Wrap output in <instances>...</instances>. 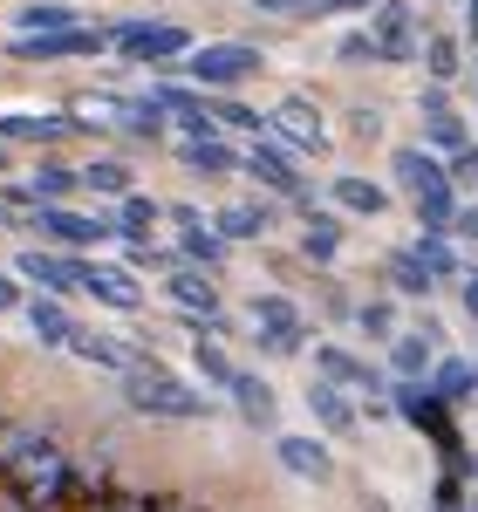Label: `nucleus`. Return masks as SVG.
Segmentation results:
<instances>
[{
    "label": "nucleus",
    "instance_id": "09e8293b",
    "mask_svg": "<svg viewBox=\"0 0 478 512\" xmlns=\"http://www.w3.org/2000/svg\"><path fill=\"white\" fill-rule=\"evenodd\" d=\"M308 14L328 21V14H376V0H308Z\"/></svg>",
    "mask_w": 478,
    "mask_h": 512
},
{
    "label": "nucleus",
    "instance_id": "7ed1b4c3",
    "mask_svg": "<svg viewBox=\"0 0 478 512\" xmlns=\"http://www.w3.org/2000/svg\"><path fill=\"white\" fill-rule=\"evenodd\" d=\"M246 315H253L246 335H253L267 355H301L308 349V308H301V301H287V294H253Z\"/></svg>",
    "mask_w": 478,
    "mask_h": 512
},
{
    "label": "nucleus",
    "instance_id": "3c124183",
    "mask_svg": "<svg viewBox=\"0 0 478 512\" xmlns=\"http://www.w3.org/2000/svg\"><path fill=\"white\" fill-rule=\"evenodd\" d=\"M458 308H465V321H478V267L458 280Z\"/></svg>",
    "mask_w": 478,
    "mask_h": 512
},
{
    "label": "nucleus",
    "instance_id": "c9c22d12",
    "mask_svg": "<svg viewBox=\"0 0 478 512\" xmlns=\"http://www.w3.org/2000/svg\"><path fill=\"white\" fill-rule=\"evenodd\" d=\"M55 144V137H69V117H0V144Z\"/></svg>",
    "mask_w": 478,
    "mask_h": 512
},
{
    "label": "nucleus",
    "instance_id": "052dcab7",
    "mask_svg": "<svg viewBox=\"0 0 478 512\" xmlns=\"http://www.w3.org/2000/svg\"><path fill=\"white\" fill-rule=\"evenodd\" d=\"M472 512H478V485H472Z\"/></svg>",
    "mask_w": 478,
    "mask_h": 512
},
{
    "label": "nucleus",
    "instance_id": "9d476101",
    "mask_svg": "<svg viewBox=\"0 0 478 512\" xmlns=\"http://www.w3.org/2000/svg\"><path fill=\"white\" fill-rule=\"evenodd\" d=\"M267 137H280L294 158H321L328 151V117H321L308 96H280L274 117H267Z\"/></svg>",
    "mask_w": 478,
    "mask_h": 512
},
{
    "label": "nucleus",
    "instance_id": "79ce46f5",
    "mask_svg": "<svg viewBox=\"0 0 478 512\" xmlns=\"http://www.w3.org/2000/svg\"><path fill=\"white\" fill-rule=\"evenodd\" d=\"M82 185V171H69V164H41L35 178H28V192L41 198V205H62V198Z\"/></svg>",
    "mask_w": 478,
    "mask_h": 512
},
{
    "label": "nucleus",
    "instance_id": "c756f323",
    "mask_svg": "<svg viewBox=\"0 0 478 512\" xmlns=\"http://www.w3.org/2000/svg\"><path fill=\"white\" fill-rule=\"evenodd\" d=\"M424 383H431V396H444V403L458 410V403L472 396V355H444L438 349V362H431V376H424Z\"/></svg>",
    "mask_w": 478,
    "mask_h": 512
},
{
    "label": "nucleus",
    "instance_id": "a878e982",
    "mask_svg": "<svg viewBox=\"0 0 478 512\" xmlns=\"http://www.w3.org/2000/svg\"><path fill=\"white\" fill-rule=\"evenodd\" d=\"M294 260H308V267H335V260H342V219L308 212V219H301V253H294Z\"/></svg>",
    "mask_w": 478,
    "mask_h": 512
},
{
    "label": "nucleus",
    "instance_id": "1a4fd4ad",
    "mask_svg": "<svg viewBox=\"0 0 478 512\" xmlns=\"http://www.w3.org/2000/svg\"><path fill=\"white\" fill-rule=\"evenodd\" d=\"M315 376L335 383V390H356L362 403H369V396H390V369H376L369 355L342 349V342H315Z\"/></svg>",
    "mask_w": 478,
    "mask_h": 512
},
{
    "label": "nucleus",
    "instance_id": "f8f14e48",
    "mask_svg": "<svg viewBox=\"0 0 478 512\" xmlns=\"http://www.w3.org/2000/svg\"><path fill=\"white\" fill-rule=\"evenodd\" d=\"M110 48V28H62V35H14L7 41V55L14 62H69V55H103Z\"/></svg>",
    "mask_w": 478,
    "mask_h": 512
},
{
    "label": "nucleus",
    "instance_id": "473e14b6",
    "mask_svg": "<svg viewBox=\"0 0 478 512\" xmlns=\"http://www.w3.org/2000/svg\"><path fill=\"white\" fill-rule=\"evenodd\" d=\"M123 267L130 274H178V246H158V239H123Z\"/></svg>",
    "mask_w": 478,
    "mask_h": 512
},
{
    "label": "nucleus",
    "instance_id": "5fc2aeb1",
    "mask_svg": "<svg viewBox=\"0 0 478 512\" xmlns=\"http://www.w3.org/2000/svg\"><path fill=\"white\" fill-rule=\"evenodd\" d=\"M465 41H472V55H478V0H465Z\"/></svg>",
    "mask_w": 478,
    "mask_h": 512
},
{
    "label": "nucleus",
    "instance_id": "412c9836",
    "mask_svg": "<svg viewBox=\"0 0 478 512\" xmlns=\"http://www.w3.org/2000/svg\"><path fill=\"white\" fill-rule=\"evenodd\" d=\"M226 396H233V410L253 424V431H274V424H280V396H274V383H267V376L239 369V383H233Z\"/></svg>",
    "mask_w": 478,
    "mask_h": 512
},
{
    "label": "nucleus",
    "instance_id": "603ef678",
    "mask_svg": "<svg viewBox=\"0 0 478 512\" xmlns=\"http://www.w3.org/2000/svg\"><path fill=\"white\" fill-rule=\"evenodd\" d=\"M21 308V287H14V274H0V315H14Z\"/></svg>",
    "mask_w": 478,
    "mask_h": 512
},
{
    "label": "nucleus",
    "instance_id": "f3484780",
    "mask_svg": "<svg viewBox=\"0 0 478 512\" xmlns=\"http://www.w3.org/2000/svg\"><path fill=\"white\" fill-rule=\"evenodd\" d=\"M274 458H280V472L301 478V485H328V478H335L328 437H274Z\"/></svg>",
    "mask_w": 478,
    "mask_h": 512
},
{
    "label": "nucleus",
    "instance_id": "2eb2a0df",
    "mask_svg": "<svg viewBox=\"0 0 478 512\" xmlns=\"http://www.w3.org/2000/svg\"><path fill=\"white\" fill-rule=\"evenodd\" d=\"M164 212L178 219V260H185V267H199V274L226 267V239H219V226H205L192 205H164Z\"/></svg>",
    "mask_w": 478,
    "mask_h": 512
},
{
    "label": "nucleus",
    "instance_id": "20e7f679",
    "mask_svg": "<svg viewBox=\"0 0 478 512\" xmlns=\"http://www.w3.org/2000/svg\"><path fill=\"white\" fill-rule=\"evenodd\" d=\"M110 48H117L123 62L158 69V62H185L192 55V35L178 21H123V28H110Z\"/></svg>",
    "mask_w": 478,
    "mask_h": 512
},
{
    "label": "nucleus",
    "instance_id": "ea45409f",
    "mask_svg": "<svg viewBox=\"0 0 478 512\" xmlns=\"http://www.w3.org/2000/svg\"><path fill=\"white\" fill-rule=\"evenodd\" d=\"M424 69H431V82H444V89H451V76L465 69V48H458L451 35H424Z\"/></svg>",
    "mask_w": 478,
    "mask_h": 512
},
{
    "label": "nucleus",
    "instance_id": "b1692460",
    "mask_svg": "<svg viewBox=\"0 0 478 512\" xmlns=\"http://www.w3.org/2000/svg\"><path fill=\"white\" fill-rule=\"evenodd\" d=\"M212 226H219V239H226V246L267 239V226H274V205H260V198H246V205H219V212H212Z\"/></svg>",
    "mask_w": 478,
    "mask_h": 512
},
{
    "label": "nucleus",
    "instance_id": "f03ea898",
    "mask_svg": "<svg viewBox=\"0 0 478 512\" xmlns=\"http://www.w3.org/2000/svg\"><path fill=\"white\" fill-rule=\"evenodd\" d=\"M123 403L137 410V417H151V424H205L212 417V396L199 383H185L178 369H164L158 355H130V369H123Z\"/></svg>",
    "mask_w": 478,
    "mask_h": 512
},
{
    "label": "nucleus",
    "instance_id": "bb28decb",
    "mask_svg": "<svg viewBox=\"0 0 478 512\" xmlns=\"http://www.w3.org/2000/svg\"><path fill=\"white\" fill-rule=\"evenodd\" d=\"M328 198L342 205V212H356V219H376V212H390V185H376V178H335L328 185Z\"/></svg>",
    "mask_w": 478,
    "mask_h": 512
},
{
    "label": "nucleus",
    "instance_id": "680f3d73",
    "mask_svg": "<svg viewBox=\"0 0 478 512\" xmlns=\"http://www.w3.org/2000/svg\"><path fill=\"white\" fill-rule=\"evenodd\" d=\"M0 424H7V417H0Z\"/></svg>",
    "mask_w": 478,
    "mask_h": 512
},
{
    "label": "nucleus",
    "instance_id": "2f4dec72",
    "mask_svg": "<svg viewBox=\"0 0 478 512\" xmlns=\"http://www.w3.org/2000/svg\"><path fill=\"white\" fill-rule=\"evenodd\" d=\"M69 355H82L89 369H110V376H123L137 349H123V342H110V335H89V328H76V342H69Z\"/></svg>",
    "mask_w": 478,
    "mask_h": 512
},
{
    "label": "nucleus",
    "instance_id": "864d4df0",
    "mask_svg": "<svg viewBox=\"0 0 478 512\" xmlns=\"http://www.w3.org/2000/svg\"><path fill=\"white\" fill-rule=\"evenodd\" d=\"M260 14H308V0H253Z\"/></svg>",
    "mask_w": 478,
    "mask_h": 512
},
{
    "label": "nucleus",
    "instance_id": "39448f33",
    "mask_svg": "<svg viewBox=\"0 0 478 512\" xmlns=\"http://www.w3.org/2000/svg\"><path fill=\"white\" fill-rule=\"evenodd\" d=\"M260 62H267V55H260L253 41H205V48L185 55V69H192L199 89H239V82L260 76Z\"/></svg>",
    "mask_w": 478,
    "mask_h": 512
},
{
    "label": "nucleus",
    "instance_id": "6ab92c4d",
    "mask_svg": "<svg viewBox=\"0 0 478 512\" xmlns=\"http://www.w3.org/2000/svg\"><path fill=\"white\" fill-rule=\"evenodd\" d=\"M117 458H76V478H69V512H96L110 492H117Z\"/></svg>",
    "mask_w": 478,
    "mask_h": 512
},
{
    "label": "nucleus",
    "instance_id": "49530a36",
    "mask_svg": "<svg viewBox=\"0 0 478 512\" xmlns=\"http://www.w3.org/2000/svg\"><path fill=\"white\" fill-rule=\"evenodd\" d=\"M431 512H472V485L438 478V485H431Z\"/></svg>",
    "mask_w": 478,
    "mask_h": 512
},
{
    "label": "nucleus",
    "instance_id": "de8ad7c7",
    "mask_svg": "<svg viewBox=\"0 0 478 512\" xmlns=\"http://www.w3.org/2000/svg\"><path fill=\"white\" fill-rule=\"evenodd\" d=\"M451 239H458V246H478V192H472V198H458V219H451Z\"/></svg>",
    "mask_w": 478,
    "mask_h": 512
},
{
    "label": "nucleus",
    "instance_id": "423d86ee",
    "mask_svg": "<svg viewBox=\"0 0 478 512\" xmlns=\"http://www.w3.org/2000/svg\"><path fill=\"white\" fill-rule=\"evenodd\" d=\"M369 35H376V62H390V69L424 62V28H417V7L410 0H376Z\"/></svg>",
    "mask_w": 478,
    "mask_h": 512
},
{
    "label": "nucleus",
    "instance_id": "9b49d317",
    "mask_svg": "<svg viewBox=\"0 0 478 512\" xmlns=\"http://www.w3.org/2000/svg\"><path fill=\"white\" fill-rule=\"evenodd\" d=\"M14 274L28 280L35 294H82V260L76 253H62V246H28V253H14Z\"/></svg>",
    "mask_w": 478,
    "mask_h": 512
},
{
    "label": "nucleus",
    "instance_id": "393cba45",
    "mask_svg": "<svg viewBox=\"0 0 478 512\" xmlns=\"http://www.w3.org/2000/svg\"><path fill=\"white\" fill-rule=\"evenodd\" d=\"M410 253L424 260V274H431V280H465V274H472V260L458 253V239H451V233H417V239H410Z\"/></svg>",
    "mask_w": 478,
    "mask_h": 512
},
{
    "label": "nucleus",
    "instance_id": "4c0bfd02",
    "mask_svg": "<svg viewBox=\"0 0 478 512\" xmlns=\"http://www.w3.org/2000/svg\"><path fill=\"white\" fill-rule=\"evenodd\" d=\"M390 287H397V294H410V301H424V294H431L438 280L424 274V260H417V253L403 246V253H390Z\"/></svg>",
    "mask_w": 478,
    "mask_h": 512
},
{
    "label": "nucleus",
    "instance_id": "58836bf2",
    "mask_svg": "<svg viewBox=\"0 0 478 512\" xmlns=\"http://www.w3.org/2000/svg\"><path fill=\"white\" fill-rule=\"evenodd\" d=\"M62 28H82L69 7H55V0H28L21 7V35H62Z\"/></svg>",
    "mask_w": 478,
    "mask_h": 512
},
{
    "label": "nucleus",
    "instance_id": "a18cd8bd",
    "mask_svg": "<svg viewBox=\"0 0 478 512\" xmlns=\"http://www.w3.org/2000/svg\"><path fill=\"white\" fill-rule=\"evenodd\" d=\"M335 62H349V69H356V62H376V35H369V28H349V35L335 41Z\"/></svg>",
    "mask_w": 478,
    "mask_h": 512
},
{
    "label": "nucleus",
    "instance_id": "72a5a7b5",
    "mask_svg": "<svg viewBox=\"0 0 478 512\" xmlns=\"http://www.w3.org/2000/svg\"><path fill=\"white\" fill-rule=\"evenodd\" d=\"M212 123H219V137H246V144H253V137H267V117H260V110H246V103H233V96H219V103H212Z\"/></svg>",
    "mask_w": 478,
    "mask_h": 512
},
{
    "label": "nucleus",
    "instance_id": "4468645a",
    "mask_svg": "<svg viewBox=\"0 0 478 512\" xmlns=\"http://www.w3.org/2000/svg\"><path fill=\"white\" fill-rule=\"evenodd\" d=\"M82 294L96 301V308H110V315H137L144 308V287L130 267H103V260H82Z\"/></svg>",
    "mask_w": 478,
    "mask_h": 512
},
{
    "label": "nucleus",
    "instance_id": "aec40b11",
    "mask_svg": "<svg viewBox=\"0 0 478 512\" xmlns=\"http://www.w3.org/2000/svg\"><path fill=\"white\" fill-rule=\"evenodd\" d=\"M21 321L35 328L48 349H69V342H76V328H82V321L69 315V308H62L55 294H28V301H21Z\"/></svg>",
    "mask_w": 478,
    "mask_h": 512
},
{
    "label": "nucleus",
    "instance_id": "7c9ffc66",
    "mask_svg": "<svg viewBox=\"0 0 478 512\" xmlns=\"http://www.w3.org/2000/svg\"><path fill=\"white\" fill-rule=\"evenodd\" d=\"M96 512H171V492L164 485H144V478H117V492Z\"/></svg>",
    "mask_w": 478,
    "mask_h": 512
},
{
    "label": "nucleus",
    "instance_id": "5701e85b",
    "mask_svg": "<svg viewBox=\"0 0 478 512\" xmlns=\"http://www.w3.org/2000/svg\"><path fill=\"white\" fill-rule=\"evenodd\" d=\"M171 151H178V164H185V171H205V178H226V171H239L233 137H178Z\"/></svg>",
    "mask_w": 478,
    "mask_h": 512
},
{
    "label": "nucleus",
    "instance_id": "4d7b16f0",
    "mask_svg": "<svg viewBox=\"0 0 478 512\" xmlns=\"http://www.w3.org/2000/svg\"><path fill=\"white\" fill-rule=\"evenodd\" d=\"M171 512H205V506H192V499H171Z\"/></svg>",
    "mask_w": 478,
    "mask_h": 512
},
{
    "label": "nucleus",
    "instance_id": "37998d69",
    "mask_svg": "<svg viewBox=\"0 0 478 512\" xmlns=\"http://www.w3.org/2000/svg\"><path fill=\"white\" fill-rule=\"evenodd\" d=\"M82 185H89V192H103V198H123V192H130V171H123L117 158H96L89 171H82Z\"/></svg>",
    "mask_w": 478,
    "mask_h": 512
},
{
    "label": "nucleus",
    "instance_id": "e433bc0d",
    "mask_svg": "<svg viewBox=\"0 0 478 512\" xmlns=\"http://www.w3.org/2000/svg\"><path fill=\"white\" fill-rule=\"evenodd\" d=\"M356 328L369 335V342L390 349V342L403 335V328H397V301H383V294H376V301H356Z\"/></svg>",
    "mask_w": 478,
    "mask_h": 512
},
{
    "label": "nucleus",
    "instance_id": "cd10ccee",
    "mask_svg": "<svg viewBox=\"0 0 478 512\" xmlns=\"http://www.w3.org/2000/svg\"><path fill=\"white\" fill-rule=\"evenodd\" d=\"M390 171H397L403 198H410V192H424L431 178H444V158H438V151H424V144H397V151H390Z\"/></svg>",
    "mask_w": 478,
    "mask_h": 512
},
{
    "label": "nucleus",
    "instance_id": "13d9d810",
    "mask_svg": "<svg viewBox=\"0 0 478 512\" xmlns=\"http://www.w3.org/2000/svg\"><path fill=\"white\" fill-rule=\"evenodd\" d=\"M472 396H478V355H472Z\"/></svg>",
    "mask_w": 478,
    "mask_h": 512
},
{
    "label": "nucleus",
    "instance_id": "a19ab883",
    "mask_svg": "<svg viewBox=\"0 0 478 512\" xmlns=\"http://www.w3.org/2000/svg\"><path fill=\"white\" fill-rule=\"evenodd\" d=\"M465 144H472V130H465L458 117H424V151H438V158H458Z\"/></svg>",
    "mask_w": 478,
    "mask_h": 512
},
{
    "label": "nucleus",
    "instance_id": "a211bd4d",
    "mask_svg": "<svg viewBox=\"0 0 478 512\" xmlns=\"http://www.w3.org/2000/svg\"><path fill=\"white\" fill-rule=\"evenodd\" d=\"M431 362H438V342H431L424 328H410V335H397V342L383 349L390 383H424V376H431Z\"/></svg>",
    "mask_w": 478,
    "mask_h": 512
},
{
    "label": "nucleus",
    "instance_id": "6e6552de",
    "mask_svg": "<svg viewBox=\"0 0 478 512\" xmlns=\"http://www.w3.org/2000/svg\"><path fill=\"white\" fill-rule=\"evenodd\" d=\"M239 171H246L260 192H274V198H308V185H301V158H294L280 137H253V144L239 151Z\"/></svg>",
    "mask_w": 478,
    "mask_h": 512
},
{
    "label": "nucleus",
    "instance_id": "f704fd0d",
    "mask_svg": "<svg viewBox=\"0 0 478 512\" xmlns=\"http://www.w3.org/2000/svg\"><path fill=\"white\" fill-rule=\"evenodd\" d=\"M192 369L205 376V390H233L239 383V362L219 349V342H205V335H199V349H192Z\"/></svg>",
    "mask_w": 478,
    "mask_h": 512
},
{
    "label": "nucleus",
    "instance_id": "c03bdc74",
    "mask_svg": "<svg viewBox=\"0 0 478 512\" xmlns=\"http://www.w3.org/2000/svg\"><path fill=\"white\" fill-rule=\"evenodd\" d=\"M444 178H451V185H458L465 198L478 192V137L465 144V151H458V158H444Z\"/></svg>",
    "mask_w": 478,
    "mask_h": 512
},
{
    "label": "nucleus",
    "instance_id": "4be33fe9",
    "mask_svg": "<svg viewBox=\"0 0 478 512\" xmlns=\"http://www.w3.org/2000/svg\"><path fill=\"white\" fill-rule=\"evenodd\" d=\"M458 185L451 178H431L424 192H410V219H417V233H451V219H458Z\"/></svg>",
    "mask_w": 478,
    "mask_h": 512
},
{
    "label": "nucleus",
    "instance_id": "6e6d98bb",
    "mask_svg": "<svg viewBox=\"0 0 478 512\" xmlns=\"http://www.w3.org/2000/svg\"><path fill=\"white\" fill-rule=\"evenodd\" d=\"M362 512H397V506H390L383 492H362Z\"/></svg>",
    "mask_w": 478,
    "mask_h": 512
},
{
    "label": "nucleus",
    "instance_id": "ddd939ff",
    "mask_svg": "<svg viewBox=\"0 0 478 512\" xmlns=\"http://www.w3.org/2000/svg\"><path fill=\"white\" fill-rule=\"evenodd\" d=\"M35 233L48 246H62V253H89V246H103V239L117 233L110 219H96V212H69V205H41L35 212Z\"/></svg>",
    "mask_w": 478,
    "mask_h": 512
},
{
    "label": "nucleus",
    "instance_id": "bf43d9fd",
    "mask_svg": "<svg viewBox=\"0 0 478 512\" xmlns=\"http://www.w3.org/2000/svg\"><path fill=\"white\" fill-rule=\"evenodd\" d=\"M0 171H7V144H0Z\"/></svg>",
    "mask_w": 478,
    "mask_h": 512
},
{
    "label": "nucleus",
    "instance_id": "dca6fc26",
    "mask_svg": "<svg viewBox=\"0 0 478 512\" xmlns=\"http://www.w3.org/2000/svg\"><path fill=\"white\" fill-rule=\"evenodd\" d=\"M308 417L321 424V437H335V444H349V437L362 431V410L349 390H335V383H321V376H308Z\"/></svg>",
    "mask_w": 478,
    "mask_h": 512
},
{
    "label": "nucleus",
    "instance_id": "c85d7f7f",
    "mask_svg": "<svg viewBox=\"0 0 478 512\" xmlns=\"http://www.w3.org/2000/svg\"><path fill=\"white\" fill-rule=\"evenodd\" d=\"M158 219H164V205L151 192H123L117 212H110V226H117L123 239H151V233H158Z\"/></svg>",
    "mask_w": 478,
    "mask_h": 512
},
{
    "label": "nucleus",
    "instance_id": "f257e3e1",
    "mask_svg": "<svg viewBox=\"0 0 478 512\" xmlns=\"http://www.w3.org/2000/svg\"><path fill=\"white\" fill-rule=\"evenodd\" d=\"M69 478H76V458L69 444L41 424H0V492L7 506L21 512H69Z\"/></svg>",
    "mask_w": 478,
    "mask_h": 512
},
{
    "label": "nucleus",
    "instance_id": "0eeeda50",
    "mask_svg": "<svg viewBox=\"0 0 478 512\" xmlns=\"http://www.w3.org/2000/svg\"><path fill=\"white\" fill-rule=\"evenodd\" d=\"M164 301L178 308V321H192L199 335H226V308H219V280L199 267H178L164 274Z\"/></svg>",
    "mask_w": 478,
    "mask_h": 512
},
{
    "label": "nucleus",
    "instance_id": "8fccbe9b",
    "mask_svg": "<svg viewBox=\"0 0 478 512\" xmlns=\"http://www.w3.org/2000/svg\"><path fill=\"white\" fill-rule=\"evenodd\" d=\"M417 110H424V117H451V89H444V82H424Z\"/></svg>",
    "mask_w": 478,
    "mask_h": 512
}]
</instances>
